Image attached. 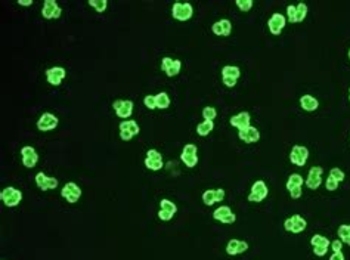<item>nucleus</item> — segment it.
I'll return each instance as SVG.
<instances>
[{"label": "nucleus", "mask_w": 350, "mask_h": 260, "mask_svg": "<svg viewBox=\"0 0 350 260\" xmlns=\"http://www.w3.org/2000/svg\"><path fill=\"white\" fill-rule=\"evenodd\" d=\"M0 198H2L3 204L8 207H15L21 202L22 200V192L14 186H6L5 189H2L0 192Z\"/></svg>", "instance_id": "obj_1"}, {"label": "nucleus", "mask_w": 350, "mask_h": 260, "mask_svg": "<svg viewBox=\"0 0 350 260\" xmlns=\"http://www.w3.org/2000/svg\"><path fill=\"white\" fill-rule=\"evenodd\" d=\"M180 160L185 163L186 167H195L198 164V148L194 143H186L182 148V154H180Z\"/></svg>", "instance_id": "obj_2"}, {"label": "nucleus", "mask_w": 350, "mask_h": 260, "mask_svg": "<svg viewBox=\"0 0 350 260\" xmlns=\"http://www.w3.org/2000/svg\"><path fill=\"white\" fill-rule=\"evenodd\" d=\"M309 159V149L303 145H294L290 152V160L295 166H305Z\"/></svg>", "instance_id": "obj_3"}, {"label": "nucleus", "mask_w": 350, "mask_h": 260, "mask_svg": "<svg viewBox=\"0 0 350 260\" xmlns=\"http://www.w3.org/2000/svg\"><path fill=\"white\" fill-rule=\"evenodd\" d=\"M269 194V189H268V185L265 183V180H256L252 186V191L248 194V201L252 202H260L263 201Z\"/></svg>", "instance_id": "obj_4"}, {"label": "nucleus", "mask_w": 350, "mask_h": 260, "mask_svg": "<svg viewBox=\"0 0 350 260\" xmlns=\"http://www.w3.org/2000/svg\"><path fill=\"white\" fill-rule=\"evenodd\" d=\"M308 226V222L305 218H302L300 215H292L291 218H288L285 222H284V228L285 231L288 232H292V234H298V232H303Z\"/></svg>", "instance_id": "obj_5"}, {"label": "nucleus", "mask_w": 350, "mask_h": 260, "mask_svg": "<svg viewBox=\"0 0 350 260\" xmlns=\"http://www.w3.org/2000/svg\"><path fill=\"white\" fill-rule=\"evenodd\" d=\"M194 8L188 2H176L172 8V15L179 21H186L192 17Z\"/></svg>", "instance_id": "obj_6"}, {"label": "nucleus", "mask_w": 350, "mask_h": 260, "mask_svg": "<svg viewBox=\"0 0 350 260\" xmlns=\"http://www.w3.org/2000/svg\"><path fill=\"white\" fill-rule=\"evenodd\" d=\"M302 186H303V176L298 173H291L287 180V189L292 198H298L302 195Z\"/></svg>", "instance_id": "obj_7"}, {"label": "nucleus", "mask_w": 350, "mask_h": 260, "mask_svg": "<svg viewBox=\"0 0 350 260\" xmlns=\"http://www.w3.org/2000/svg\"><path fill=\"white\" fill-rule=\"evenodd\" d=\"M163 155L156 149L151 148L146 151V159H145V166L149 170H160L163 167Z\"/></svg>", "instance_id": "obj_8"}, {"label": "nucleus", "mask_w": 350, "mask_h": 260, "mask_svg": "<svg viewBox=\"0 0 350 260\" xmlns=\"http://www.w3.org/2000/svg\"><path fill=\"white\" fill-rule=\"evenodd\" d=\"M213 218L216 220H219L220 223H225V225H231L236 220V215L232 212V209L229 205H220L217 209L213 212Z\"/></svg>", "instance_id": "obj_9"}, {"label": "nucleus", "mask_w": 350, "mask_h": 260, "mask_svg": "<svg viewBox=\"0 0 350 260\" xmlns=\"http://www.w3.org/2000/svg\"><path fill=\"white\" fill-rule=\"evenodd\" d=\"M120 129V136L123 140H130L135 135H137L140 132L139 124L135 120H123L118 126Z\"/></svg>", "instance_id": "obj_10"}, {"label": "nucleus", "mask_w": 350, "mask_h": 260, "mask_svg": "<svg viewBox=\"0 0 350 260\" xmlns=\"http://www.w3.org/2000/svg\"><path fill=\"white\" fill-rule=\"evenodd\" d=\"M59 123V119L52 114V113H43L39 120H37V127L39 130H43V132H49V130H54Z\"/></svg>", "instance_id": "obj_11"}, {"label": "nucleus", "mask_w": 350, "mask_h": 260, "mask_svg": "<svg viewBox=\"0 0 350 260\" xmlns=\"http://www.w3.org/2000/svg\"><path fill=\"white\" fill-rule=\"evenodd\" d=\"M176 212H177V205H176L173 201H170V200H167V198H164V200L160 201L158 218H160L161 220L167 222V220L173 219V216L176 215Z\"/></svg>", "instance_id": "obj_12"}, {"label": "nucleus", "mask_w": 350, "mask_h": 260, "mask_svg": "<svg viewBox=\"0 0 350 260\" xmlns=\"http://www.w3.org/2000/svg\"><path fill=\"white\" fill-rule=\"evenodd\" d=\"M311 244H312V247H313V253L316 254V256H325L327 254V251H328V247L331 245V242H330V240L327 238V237H324V235H321V234H315L312 238H311Z\"/></svg>", "instance_id": "obj_13"}, {"label": "nucleus", "mask_w": 350, "mask_h": 260, "mask_svg": "<svg viewBox=\"0 0 350 260\" xmlns=\"http://www.w3.org/2000/svg\"><path fill=\"white\" fill-rule=\"evenodd\" d=\"M113 107L116 110V114L121 119H127L133 113V100L130 99H117L113 102Z\"/></svg>", "instance_id": "obj_14"}, {"label": "nucleus", "mask_w": 350, "mask_h": 260, "mask_svg": "<svg viewBox=\"0 0 350 260\" xmlns=\"http://www.w3.org/2000/svg\"><path fill=\"white\" fill-rule=\"evenodd\" d=\"M61 195L68 201V202H77L81 197V189L76 182H68L64 185V188L61 189Z\"/></svg>", "instance_id": "obj_15"}, {"label": "nucleus", "mask_w": 350, "mask_h": 260, "mask_svg": "<svg viewBox=\"0 0 350 260\" xmlns=\"http://www.w3.org/2000/svg\"><path fill=\"white\" fill-rule=\"evenodd\" d=\"M21 157H22V164L28 169L34 167L39 161V154L31 145H25L21 148Z\"/></svg>", "instance_id": "obj_16"}, {"label": "nucleus", "mask_w": 350, "mask_h": 260, "mask_svg": "<svg viewBox=\"0 0 350 260\" xmlns=\"http://www.w3.org/2000/svg\"><path fill=\"white\" fill-rule=\"evenodd\" d=\"M322 173H324V169L321 166H313L311 167L309 173H308V178L305 180L306 186L309 189H316L321 183H322Z\"/></svg>", "instance_id": "obj_17"}, {"label": "nucleus", "mask_w": 350, "mask_h": 260, "mask_svg": "<svg viewBox=\"0 0 350 260\" xmlns=\"http://www.w3.org/2000/svg\"><path fill=\"white\" fill-rule=\"evenodd\" d=\"M61 14H62V9L57 0H44L43 8H41V15L44 18H59Z\"/></svg>", "instance_id": "obj_18"}, {"label": "nucleus", "mask_w": 350, "mask_h": 260, "mask_svg": "<svg viewBox=\"0 0 350 260\" xmlns=\"http://www.w3.org/2000/svg\"><path fill=\"white\" fill-rule=\"evenodd\" d=\"M65 76H67L65 68H64V67H59V65H57V67H51V68H47V70H46V79H47L49 83L54 84V86L61 84V81L65 79Z\"/></svg>", "instance_id": "obj_19"}, {"label": "nucleus", "mask_w": 350, "mask_h": 260, "mask_svg": "<svg viewBox=\"0 0 350 260\" xmlns=\"http://www.w3.org/2000/svg\"><path fill=\"white\" fill-rule=\"evenodd\" d=\"M161 68L166 71V74L169 77H173V76H177L180 68H182V62L180 60H175V58H170V57H164L161 60Z\"/></svg>", "instance_id": "obj_20"}, {"label": "nucleus", "mask_w": 350, "mask_h": 260, "mask_svg": "<svg viewBox=\"0 0 350 260\" xmlns=\"http://www.w3.org/2000/svg\"><path fill=\"white\" fill-rule=\"evenodd\" d=\"M36 185H37L40 189H43V191L55 189V188L58 186V179L47 176V175L43 173V172H39V173L36 175Z\"/></svg>", "instance_id": "obj_21"}, {"label": "nucleus", "mask_w": 350, "mask_h": 260, "mask_svg": "<svg viewBox=\"0 0 350 260\" xmlns=\"http://www.w3.org/2000/svg\"><path fill=\"white\" fill-rule=\"evenodd\" d=\"M238 136H239L241 140H244L247 143H253V142H257L260 139V130L254 126H248L245 129L238 130Z\"/></svg>", "instance_id": "obj_22"}, {"label": "nucleus", "mask_w": 350, "mask_h": 260, "mask_svg": "<svg viewBox=\"0 0 350 260\" xmlns=\"http://www.w3.org/2000/svg\"><path fill=\"white\" fill-rule=\"evenodd\" d=\"M285 24H287V20H285V17H284L282 14H279V12L272 14L271 18H269V21H268L269 30H271L272 34H279V33L284 30Z\"/></svg>", "instance_id": "obj_23"}, {"label": "nucleus", "mask_w": 350, "mask_h": 260, "mask_svg": "<svg viewBox=\"0 0 350 260\" xmlns=\"http://www.w3.org/2000/svg\"><path fill=\"white\" fill-rule=\"evenodd\" d=\"M225 198V189L216 188V189H207L203 194V201L206 205H213L219 201H223Z\"/></svg>", "instance_id": "obj_24"}, {"label": "nucleus", "mask_w": 350, "mask_h": 260, "mask_svg": "<svg viewBox=\"0 0 350 260\" xmlns=\"http://www.w3.org/2000/svg\"><path fill=\"white\" fill-rule=\"evenodd\" d=\"M229 123H231L233 127H236L238 130H241V129H245V127H248V126H252V124H250V123H252V117H250V113L241 111V113L232 116L231 120H229Z\"/></svg>", "instance_id": "obj_25"}, {"label": "nucleus", "mask_w": 350, "mask_h": 260, "mask_svg": "<svg viewBox=\"0 0 350 260\" xmlns=\"http://www.w3.org/2000/svg\"><path fill=\"white\" fill-rule=\"evenodd\" d=\"M212 30H213L214 34L226 37V36H229L231 31H232V24H231V21H229L228 18H222V20L216 21V22L212 25Z\"/></svg>", "instance_id": "obj_26"}, {"label": "nucleus", "mask_w": 350, "mask_h": 260, "mask_svg": "<svg viewBox=\"0 0 350 260\" xmlns=\"http://www.w3.org/2000/svg\"><path fill=\"white\" fill-rule=\"evenodd\" d=\"M248 250V242L241 240H231L226 245V253L229 256H236Z\"/></svg>", "instance_id": "obj_27"}, {"label": "nucleus", "mask_w": 350, "mask_h": 260, "mask_svg": "<svg viewBox=\"0 0 350 260\" xmlns=\"http://www.w3.org/2000/svg\"><path fill=\"white\" fill-rule=\"evenodd\" d=\"M300 105H302V108L306 110V111H315L319 107V102L312 95H303L302 98H300Z\"/></svg>", "instance_id": "obj_28"}, {"label": "nucleus", "mask_w": 350, "mask_h": 260, "mask_svg": "<svg viewBox=\"0 0 350 260\" xmlns=\"http://www.w3.org/2000/svg\"><path fill=\"white\" fill-rule=\"evenodd\" d=\"M214 129V123L212 120H203L201 123L196 124V133L199 136H206Z\"/></svg>", "instance_id": "obj_29"}, {"label": "nucleus", "mask_w": 350, "mask_h": 260, "mask_svg": "<svg viewBox=\"0 0 350 260\" xmlns=\"http://www.w3.org/2000/svg\"><path fill=\"white\" fill-rule=\"evenodd\" d=\"M241 76V70L236 65H225L222 68V77H231L238 80V77Z\"/></svg>", "instance_id": "obj_30"}, {"label": "nucleus", "mask_w": 350, "mask_h": 260, "mask_svg": "<svg viewBox=\"0 0 350 260\" xmlns=\"http://www.w3.org/2000/svg\"><path fill=\"white\" fill-rule=\"evenodd\" d=\"M156 100H157V108H167L170 105V96L166 92H160L156 95Z\"/></svg>", "instance_id": "obj_31"}, {"label": "nucleus", "mask_w": 350, "mask_h": 260, "mask_svg": "<svg viewBox=\"0 0 350 260\" xmlns=\"http://www.w3.org/2000/svg\"><path fill=\"white\" fill-rule=\"evenodd\" d=\"M308 15V5L300 2L298 5H295V22H302Z\"/></svg>", "instance_id": "obj_32"}, {"label": "nucleus", "mask_w": 350, "mask_h": 260, "mask_svg": "<svg viewBox=\"0 0 350 260\" xmlns=\"http://www.w3.org/2000/svg\"><path fill=\"white\" fill-rule=\"evenodd\" d=\"M338 238L346 242L347 245H350V225H340L338 226Z\"/></svg>", "instance_id": "obj_33"}, {"label": "nucleus", "mask_w": 350, "mask_h": 260, "mask_svg": "<svg viewBox=\"0 0 350 260\" xmlns=\"http://www.w3.org/2000/svg\"><path fill=\"white\" fill-rule=\"evenodd\" d=\"M89 5L95 8L97 12H104L108 6V2L107 0H89Z\"/></svg>", "instance_id": "obj_34"}, {"label": "nucleus", "mask_w": 350, "mask_h": 260, "mask_svg": "<svg viewBox=\"0 0 350 260\" xmlns=\"http://www.w3.org/2000/svg\"><path fill=\"white\" fill-rule=\"evenodd\" d=\"M216 116H217V110L214 108V107H204L203 108V117H204V120H214L216 119Z\"/></svg>", "instance_id": "obj_35"}, {"label": "nucleus", "mask_w": 350, "mask_h": 260, "mask_svg": "<svg viewBox=\"0 0 350 260\" xmlns=\"http://www.w3.org/2000/svg\"><path fill=\"white\" fill-rule=\"evenodd\" d=\"M330 176H331V178H334V179H335L338 183H340V182H343V180H344V178H346V176H344V172H343L341 169H338V167H332V169L330 170Z\"/></svg>", "instance_id": "obj_36"}, {"label": "nucleus", "mask_w": 350, "mask_h": 260, "mask_svg": "<svg viewBox=\"0 0 350 260\" xmlns=\"http://www.w3.org/2000/svg\"><path fill=\"white\" fill-rule=\"evenodd\" d=\"M143 102H145V105H146L149 110H156V108H157L156 95H146V96L143 98Z\"/></svg>", "instance_id": "obj_37"}, {"label": "nucleus", "mask_w": 350, "mask_h": 260, "mask_svg": "<svg viewBox=\"0 0 350 260\" xmlns=\"http://www.w3.org/2000/svg\"><path fill=\"white\" fill-rule=\"evenodd\" d=\"M236 6L242 11L247 12L253 8V0H236Z\"/></svg>", "instance_id": "obj_38"}, {"label": "nucleus", "mask_w": 350, "mask_h": 260, "mask_svg": "<svg viewBox=\"0 0 350 260\" xmlns=\"http://www.w3.org/2000/svg\"><path fill=\"white\" fill-rule=\"evenodd\" d=\"M325 188H327L328 191H335V189L338 188V182H337L334 178L328 176V179H327V183H325Z\"/></svg>", "instance_id": "obj_39"}, {"label": "nucleus", "mask_w": 350, "mask_h": 260, "mask_svg": "<svg viewBox=\"0 0 350 260\" xmlns=\"http://www.w3.org/2000/svg\"><path fill=\"white\" fill-rule=\"evenodd\" d=\"M287 15H288V20L291 22H295V6L294 5H288L287 6Z\"/></svg>", "instance_id": "obj_40"}, {"label": "nucleus", "mask_w": 350, "mask_h": 260, "mask_svg": "<svg viewBox=\"0 0 350 260\" xmlns=\"http://www.w3.org/2000/svg\"><path fill=\"white\" fill-rule=\"evenodd\" d=\"M331 247H332V251H334V253L341 251V248H343V241H341V240H334V241L331 242Z\"/></svg>", "instance_id": "obj_41"}, {"label": "nucleus", "mask_w": 350, "mask_h": 260, "mask_svg": "<svg viewBox=\"0 0 350 260\" xmlns=\"http://www.w3.org/2000/svg\"><path fill=\"white\" fill-rule=\"evenodd\" d=\"M330 260H346V259H344L343 251H337V253H332V254L330 256Z\"/></svg>", "instance_id": "obj_42"}, {"label": "nucleus", "mask_w": 350, "mask_h": 260, "mask_svg": "<svg viewBox=\"0 0 350 260\" xmlns=\"http://www.w3.org/2000/svg\"><path fill=\"white\" fill-rule=\"evenodd\" d=\"M223 79V83L228 86V87H233L236 84V80L235 79H231V77H222Z\"/></svg>", "instance_id": "obj_43"}, {"label": "nucleus", "mask_w": 350, "mask_h": 260, "mask_svg": "<svg viewBox=\"0 0 350 260\" xmlns=\"http://www.w3.org/2000/svg\"><path fill=\"white\" fill-rule=\"evenodd\" d=\"M18 3L22 6H28V5H33V0H18Z\"/></svg>", "instance_id": "obj_44"}, {"label": "nucleus", "mask_w": 350, "mask_h": 260, "mask_svg": "<svg viewBox=\"0 0 350 260\" xmlns=\"http://www.w3.org/2000/svg\"><path fill=\"white\" fill-rule=\"evenodd\" d=\"M349 98H350V89H349Z\"/></svg>", "instance_id": "obj_45"}, {"label": "nucleus", "mask_w": 350, "mask_h": 260, "mask_svg": "<svg viewBox=\"0 0 350 260\" xmlns=\"http://www.w3.org/2000/svg\"><path fill=\"white\" fill-rule=\"evenodd\" d=\"M349 58H350V50H349Z\"/></svg>", "instance_id": "obj_46"}]
</instances>
